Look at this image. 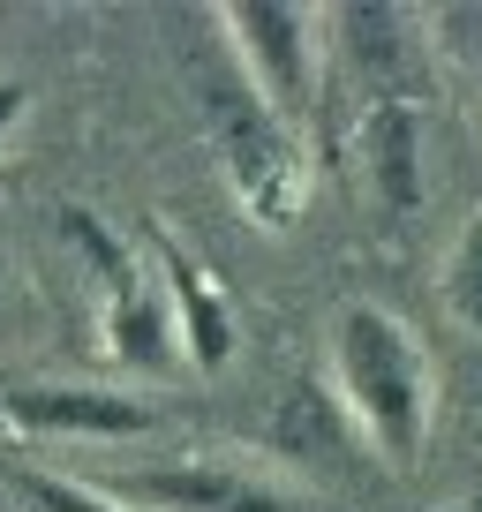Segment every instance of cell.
Listing matches in <instances>:
<instances>
[{
  "mask_svg": "<svg viewBox=\"0 0 482 512\" xmlns=\"http://www.w3.org/2000/svg\"><path fill=\"white\" fill-rule=\"evenodd\" d=\"M445 302H452V317H460L467 332H482V211L460 226V241H452V264H445Z\"/></svg>",
  "mask_w": 482,
  "mask_h": 512,
  "instance_id": "obj_10",
  "label": "cell"
},
{
  "mask_svg": "<svg viewBox=\"0 0 482 512\" xmlns=\"http://www.w3.org/2000/svg\"><path fill=\"white\" fill-rule=\"evenodd\" d=\"M8 430L31 437H136L151 430V407L129 392H98V384H16L0 392Z\"/></svg>",
  "mask_w": 482,
  "mask_h": 512,
  "instance_id": "obj_5",
  "label": "cell"
},
{
  "mask_svg": "<svg viewBox=\"0 0 482 512\" xmlns=\"http://www.w3.org/2000/svg\"><path fill=\"white\" fill-rule=\"evenodd\" d=\"M445 31H467V53L482 61V8H452V16H445Z\"/></svg>",
  "mask_w": 482,
  "mask_h": 512,
  "instance_id": "obj_12",
  "label": "cell"
},
{
  "mask_svg": "<svg viewBox=\"0 0 482 512\" xmlns=\"http://www.w3.org/2000/svg\"><path fill=\"white\" fill-rule=\"evenodd\" d=\"M272 445L302 467H347L354 460V415L347 400H332L324 384H287V400L272 407Z\"/></svg>",
  "mask_w": 482,
  "mask_h": 512,
  "instance_id": "obj_7",
  "label": "cell"
},
{
  "mask_svg": "<svg viewBox=\"0 0 482 512\" xmlns=\"http://www.w3.org/2000/svg\"><path fill=\"white\" fill-rule=\"evenodd\" d=\"M151 249H159V264H166V294H174V309H181L189 362H196V369H226V354H234V317H226L219 287L204 279V264H196V256H181V241L151 234Z\"/></svg>",
  "mask_w": 482,
  "mask_h": 512,
  "instance_id": "obj_8",
  "label": "cell"
},
{
  "mask_svg": "<svg viewBox=\"0 0 482 512\" xmlns=\"http://www.w3.org/2000/svg\"><path fill=\"white\" fill-rule=\"evenodd\" d=\"M332 369L354 430L385 452V467H407L430 437V362H422L415 332L392 309L354 302L332 324Z\"/></svg>",
  "mask_w": 482,
  "mask_h": 512,
  "instance_id": "obj_1",
  "label": "cell"
},
{
  "mask_svg": "<svg viewBox=\"0 0 482 512\" xmlns=\"http://www.w3.org/2000/svg\"><path fill=\"white\" fill-rule=\"evenodd\" d=\"M467 512H482V505H467Z\"/></svg>",
  "mask_w": 482,
  "mask_h": 512,
  "instance_id": "obj_14",
  "label": "cell"
},
{
  "mask_svg": "<svg viewBox=\"0 0 482 512\" xmlns=\"http://www.w3.org/2000/svg\"><path fill=\"white\" fill-rule=\"evenodd\" d=\"M196 98H204V128L226 159V181L249 204L257 226H287L309 204V159L294 144V121L234 68H196Z\"/></svg>",
  "mask_w": 482,
  "mask_h": 512,
  "instance_id": "obj_2",
  "label": "cell"
},
{
  "mask_svg": "<svg viewBox=\"0 0 482 512\" xmlns=\"http://www.w3.org/2000/svg\"><path fill=\"white\" fill-rule=\"evenodd\" d=\"M0 422H8V415H0Z\"/></svg>",
  "mask_w": 482,
  "mask_h": 512,
  "instance_id": "obj_15",
  "label": "cell"
},
{
  "mask_svg": "<svg viewBox=\"0 0 482 512\" xmlns=\"http://www.w3.org/2000/svg\"><path fill=\"white\" fill-rule=\"evenodd\" d=\"M354 144H362V174H370L377 204H385L392 219L422 204V113L407 106V98H392V91L370 98Z\"/></svg>",
  "mask_w": 482,
  "mask_h": 512,
  "instance_id": "obj_6",
  "label": "cell"
},
{
  "mask_svg": "<svg viewBox=\"0 0 482 512\" xmlns=\"http://www.w3.org/2000/svg\"><path fill=\"white\" fill-rule=\"evenodd\" d=\"M16 490L31 512H121L113 497L83 490V482H61V475H16Z\"/></svg>",
  "mask_w": 482,
  "mask_h": 512,
  "instance_id": "obj_11",
  "label": "cell"
},
{
  "mask_svg": "<svg viewBox=\"0 0 482 512\" xmlns=\"http://www.w3.org/2000/svg\"><path fill=\"white\" fill-rule=\"evenodd\" d=\"M219 23L241 53V76L257 83L287 121H317V16L287 8V0H234L219 8Z\"/></svg>",
  "mask_w": 482,
  "mask_h": 512,
  "instance_id": "obj_3",
  "label": "cell"
},
{
  "mask_svg": "<svg viewBox=\"0 0 482 512\" xmlns=\"http://www.w3.org/2000/svg\"><path fill=\"white\" fill-rule=\"evenodd\" d=\"M23 106H31V91H23V83H0V128H16Z\"/></svg>",
  "mask_w": 482,
  "mask_h": 512,
  "instance_id": "obj_13",
  "label": "cell"
},
{
  "mask_svg": "<svg viewBox=\"0 0 482 512\" xmlns=\"http://www.w3.org/2000/svg\"><path fill=\"white\" fill-rule=\"evenodd\" d=\"M106 347L136 369H166L174 362V317H166V302L144 287H121L106 302Z\"/></svg>",
  "mask_w": 482,
  "mask_h": 512,
  "instance_id": "obj_9",
  "label": "cell"
},
{
  "mask_svg": "<svg viewBox=\"0 0 482 512\" xmlns=\"http://www.w3.org/2000/svg\"><path fill=\"white\" fill-rule=\"evenodd\" d=\"M121 505H151V512H317L309 497L272 490V482L241 475L219 460H181V467H136L113 482Z\"/></svg>",
  "mask_w": 482,
  "mask_h": 512,
  "instance_id": "obj_4",
  "label": "cell"
}]
</instances>
